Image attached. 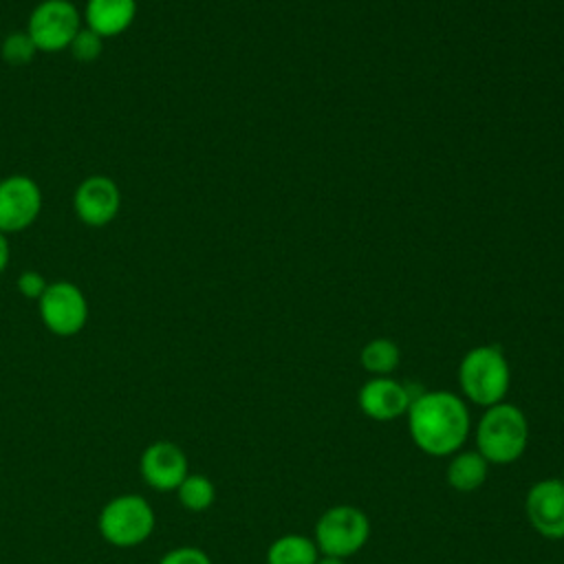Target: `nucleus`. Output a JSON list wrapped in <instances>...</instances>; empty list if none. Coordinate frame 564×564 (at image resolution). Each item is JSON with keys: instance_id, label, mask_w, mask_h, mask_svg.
<instances>
[{"instance_id": "f257e3e1", "label": "nucleus", "mask_w": 564, "mask_h": 564, "mask_svg": "<svg viewBox=\"0 0 564 564\" xmlns=\"http://www.w3.org/2000/svg\"><path fill=\"white\" fill-rule=\"evenodd\" d=\"M405 414L414 445L432 456L454 454L469 434L467 405L445 390L421 392Z\"/></svg>"}, {"instance_id": "f03ea898", "label": "nucleus", "mask_w": 564, "mask_h": 564, "mask_svg": "<svg viewBox=\"0 0 564 564\" xmlns=\"http://www.w3.org/2000/svg\"><path fill=\"white\" fill-rule=\"evenodd\" d=\"M529 441L527 416L511 403H496L485 410L476 425V452L494 465H509L524 454Z\"/></svg>"}, {"instance_id": "7ed1b4c3", "label": "nucleus", "mask_w": 564, "mask_h": 564, "mask_svg": "<svg viewBox=\"0 0 564 564\" xmlns=\"http://www.w3.org/2000/svg\"><path fill=\"white\" fill-rule=\"evenodd\" d=\"M509 364L500 348H471L458 366V383L463 394L476 405H496L509 390Z\"/></svg>"}, {"instance_id": "20e7f679", "label": "nucleus", "mask_w": 564, "mask_h": 564, "mask_svg": "<svg viewBox=\"0 0 564 564\" xmlns=\"http://www.w3.org/2000/svg\"><path fill=\"white\" fill-rule=\"evenodd\" d=\"M368 535L370 522L366 513L350 505H337L319 516L313 542L324 555L346 560L366 544Z\"/></svg>"}, {"instance_id": "39448f33", "label": "nucleus", "mask_w": 564, "mask_h": 564, "mask_svg": "<svg viewBox=\"0 0 564 564\" xmlns=\"http://www.w3.org/2000/svg\"><path fill=\"white\" fill-rule=\"evenodd\" d=\"M154 511L145 498L126 494L112 498L99 513V533L115 546H137L150 538Z\"/></svg>"}, {"instance_id": "423d86ee", "label": "nucleus", "mask_w": 564, "mask_h": 564, "mask_svg": "<svg viewBox=\"0 0 564 564\" xmlns=\"http://www.w3.org/2000/svg\"><path fill=\"white\" fill-rule=\"evenodd\" d=\"M82 13L70 0H42L26 20V33L37 53L68 51L73 37L84 26Z\"/></svg>"}, {"instance_id": "0eeeda50", "label": "nucleus", "mask_w": 564, "mask_h": 564, "mask_svg": "<svg viewBox=\"0 0 564 564\" xmlns=\"http://www.w3.org/2000/svg\"><path fill=\"white\" fill-rule=\"evenodd\" d=\"M37 308L42 324L59 337L77 335L88 322V300L84 291L68 280L48 282L37 300Z\"/></svg>"}, {"instance_id": "6e6552de", "label": "nucleus", "mask_w": 564, "mask_h": 564, "mask_svg": "<svg viewBox=\"0 0 564 564\" xmlns=\"http://www.w3.org/2000/svg\"><path fill=\"white\" fill-rule=\"evenodd\" d=\"M42 212V189L26 174L0 181V231L15 234L31 227Z\"/></svg>"}, {"instance_id": "1a4fd4ad", "label": "nucleus", "mask_w": 564, "mask_h": 564, "mask_svg": "<svg viewBox=\"0 0 564 564\" xmlns=\"http://www.w3.org/2000/svg\"><path fill=\"white\" fill-rule=\"evenodd\" d=\"M73 209L88 227H106L121 209L119 185L104 174L84 178L73 194Z\"/></svg>"}, {"instance_id": "9d476101", "label": "nucleus", "mask_w": 564, "mask_h": 564, "mask_svg": "<svg viewBox=\"0 0 564 564\" xmlns=\"http://www.w3.org/2000/svg\"><path fill=\"white\" fill-rule=\"evenodd\" d=\"M527 518L531 527L549 538L562 540L564 538V485L562 480L546 478L535 482L527 494Z\"/></svg>"}, {"instance_id": "9b49d317", "label": "nucleus", "mask_w": 564, "mask_h": 564, "mask_svg": "<svg viewBox=\"0 0 564 564\" xmlns=\"http://www.w3.org/2000/svg\"><path fill=\"white\" fill-rule=\"evenodd\" d=\"M416 397L419 394H414L410 386H403L390 377H375L361 386L359 408L375 421H392L405 414Z\"/></svg>"}, {"instance_id": "f8f14e48", "label": "nucleus", "mask_w": 564, "mask_h": 564, "mask_svg": "<svg viewBox=\"0 0 564 564\" xmlns=\"http://www.w3.org/2000/svg\"><path fill=\"white\" fill-rule=\"evenodd\" d=\"M141 476L154 489H176L187 476V458L181 447L170 441H156L141 454Z\"/></svg>"}, {"instance_id": "ddd939ff", "label": "nucleus", "mask_w": 564, "mask_h": 564, "mask_svg": "<svg viewBox=\"0 0 564 564\" xmlns=\"http://www.w3.org/2000/svg\"><path fill=\"white\" fill-rule=\"evenodd\" d=\"M137 18V0H86L84 26L104 40L126 33Z\"/></svg>"}, {"instance_id": "4468645a", "label": "nucleus", "mask_w": 564, "mask_h": 564, "mask_svg": "<svg viewBox=\"0 0 564 564\" xmlns=\"http://www.w3.org/2000/svg\"><path fill=\"white\" fill-rule=\"evenodd\" d=\"M489 463L478 452H460L447 465V482L460 494L478 489L487 478Z\"/></svg>"}, {"instance_id": "2eb2a0df", "label": "nucleus", "mask_w": 564, "mask_h": 564, "mask_svg": "<svg viewBox=\"0 0 564 564\" xmlns=\"http://www.w3.org/2000/svg\"><path fill=\"white\" fill-rule=\"evenodd\" d=\"M319 551L306 535H282L271 542L267 551V564H315Z\"/></svg>"}, {"instance_id": "dca6fc26", "label": "nucleus", "mask_w": 564, "mask_h": 564, "mask_svg": "<svg viewBox=\"0 0 564 564\" xmlns=\"http://www.w3.org/2000/svg\"><path fill=\"white\" fill-rule=\"evenodd\" d=\"M361 366L377 375V377H386L390 375L397 364H399V348L394 341L386 339V337H379V339H372L368 341L364 348H361Z\"/></svg>"}, {"instance_id": "f3484780", "label": "nucleus", "mask_w": 564, "mask_h": 564, "mask_svg": "<svg viewBox=\"0 0 564 564\" xmlns=\"http://www.w3.org/2000/svg\"><path fill=\"white\" fill-rule=\"evenodd\" d=\"M178 500L187 511H205L212 507L216 498L214 482L203 474H187L183 482L176 487Z\"/></svg>"}, {"instance_id": "a211bd4d", "label": "nucleus", "mask_w": 564, "mask_h": 564, "mask_svg": "<svg viewBox=\"0 0 564 564\" xmlns=\"http://www.w3.org/2000/svg\"><path fill=\"white\" fill-rule=\"evenodd\" d=\"M37 48L26 31L9 33L0 44V55L9 66H26L33 62Z\"/></svg>"}, {"instance_id": "6ab92c4d", "label": "nucleus", "mask_w": 564, "mask_h": 564, "mask_svg": "<svg viewBox=\"0 0 564 564\" xmlns=\"http://www.w3.org/2000/svg\"><path fill=\"white\" fill-rule=\"evenodd\" d=\"M68 51H70V55H73L77 62H82V64H93V62H97V59L101 57V53H104V37L97 35L95 31H90L88 26H82V29L77 31V35L73 37Z\"/></svg>"}, {"instance_id": "aec40b11", "label": "nucleus", "mask_w": 564, "mask_h": 564, "mask_svg": "<svg viewBox=\"0 0 564 564\" xmlns=\"http://www.w3.org/2000/svg\"><path fill=\"white\" fill-rule=\"evenodd\" d=\"M15 286H18V291H20L26 300H40L42 293L46 291L48 282H46V278H44L40 271L26 269V271H22V273L18 275Z\"/></svg>"}, {"instance_id": "412c9836", "label": "nucleus", "mask_w": 564, "mask_h": 564, "mask_svg": "<svg viewBox=\"0 0 564 564\" xmlns=\"http://www.w3.org/2000/svg\"><path fill=\"white\" fill-rule=\"evenodd\" d=\"M159 564H212L209 555L196 546H178L161 557Z\"/></svg>"}, {"instance_id": "4be33fe9", "label": "nucleus", "mask_w": 564, "mask_h": 564, "mask_svg": "<svg viewBox=\"0 0 564 564\" xmlns=\"http://www.w3.org/2000/svg\"><path fill=\"white\" fill-rule=\"evenodd\" d=\"M9 256H11L9 240H7V236L0 231V275L4 273V269H7V264H9Z\"/></svg>"}, {"instance_id": "5701e85b", "label": "nucleus", "mask_w": 564, "mask_h": 564, "mask_svg": "<svg viewBox=\"0 0 564 564\" xmlns=\"http://www.w3.org/2000/svg\"><path fill=\"white\" fill-rule=\"evenodd\" d=\"M315 564H344V560L339 557H330V555H324V557H317Z\"/></svg>"}, {"instance_id": "b1692460", "label": "nucleus", "mask_w": 564, "mask_h": 564, "mask_svg": "<svg viewBox=\"0 0 564 564\" xmlns=\"http://www.w3.org/2000/svg\"><path fill=\"white\" fill-rule=\"evenodd\" d=\"M562 485H564V478H562Z\"/></svg>"}]
</instances>
